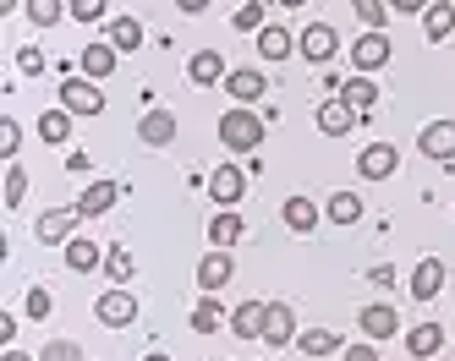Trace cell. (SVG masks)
Listing matches in <instances>:
<instances>
[{
  "mask_svg": "<svg viewBox=\"0 0 455 361\" xmlns=\"http://www.w3.org/2000/svg\"><path fill=\"white\" fill-rule=\"evenodd\" d=\"M340 361H379V350H373V345H351Z\"/></svg>",
  "mask_w": 455,
  "mask_h": 361,
  "instance_id": "43",
  "label": "cell"
},
{
  "mask_svg": "<svg viewBox=\"0 0 455 361\" xmlns=\"http://www.w3.org/2000/svg\"><path fill=\"white\" fill-rule=\"evenodd\" d=\"M351 12L368 22V33H379V27H384V17H389V6H384V0H351Z\"/></svg>",
  "mask_w": 455,
  "mask_h": 361,
  "instance_id": "34",
  "label": "cell"
},
{
  "mask_svg": "<svg viewBox=\"0 0 455 361\" xmlns=\"http://www.w3.org/2000/svg\"><path fill=\"white\" fill-rule=\"evenodd\" d=\"M77 219H83L77 208H50V214H39L34 236H39L44 247H55V241H72V224H77Z\"/></svg>",
  "mask_w": 455,
  "mask_h": 361,
  "instance_id": "4",
  "label": "cell"
},
{
  "mask_svg": "<svg viewBox=\"0 0 455 361\" xmlns=\"http://www.w3.org/2000/svg\"><path fill=\"white\" fill-rule=\"evenodd\" d=\"M291 334H297V312H291L285 302H269V323H264V340H269V345H291Z\"/></svg>",
  "mask_w": 455,
  "mask_h": 361,
  "instance_id": "16",
  "label": "cell"
},
{
  "mask_svg": "<svg viewBox=\"0 0 455 361\" xmlns=\"http://www.w3.org/2000/svg\"><path fill=\"white\" fill-rule=\"evenodd\" d=\"M17 148H22V131H17V121L6 115V121H0V153L17 159Z\"/></svg>",
  "mask_w": 455,
  "mask_h": 361,
  "instance_id": "37",
  "label": "cell"
},
{
  "mask_svg": "<svg viewBox=\"0 0 455 361\" xmlns=\"http://www.w3.org/2000/svg\"><path fill=\"white\" fill-rule=\"evenodd\" d=\"M422 153L428 159H455V121H428L422 126Z\"/></svg>",
  "mask_w": 455,
  "mask_h": 361,
  "instance_id": "9",
  "label": "cell"
},
{
  "mask_svg": "<svg viewBox=\"0 0 455 361\" xmlns=\"http://www.w3.org/2000/svg\"><path fill=\"white\" fill-rule=\"evenodd\" d=\"M116 197H121L116 181H88L83 197H77V214H83V219H100L105 208H116Z\"/></svg>",
  "mask_w": 455,
  "mask_h": 361,
  "instance_id": "6",
  "label": "cell"
},
{
  "mask_svg": "<svg viewBox=\"0 0 455 361\" xmlns=\"http://www.w3.org/2000/svg\"><path fill=\"white\" fill-rule=\"evenodd\" d=\"M209 241H214V247H236V241H242V214H236V208L214 214V219H209Z\"/></svg>",
  "mask_w": 455,
  "mask_h": 361,
  "instance_id": "24",
  "label": "cell"
},
{
  "mask_svg": "<svg viewBox=\"0 0 455 361\" xmlns=\"http://www.w3.org/2000/svg\"><path fill=\"white\" fill-rule=\"evenodd\" d=\"M220 143H225V148H236V153H252L258 143H264V121H258L252 110L220 115Z\"/></svg>",
  "mask_w": 455,
  "mask_h": 361,
  "instance_id": "1",
  "label": "cell"
},
{
  "mask_svg": "<svg viewBox=\"0 0 455 361\" xmlns=\"http://www.w3.org/2000/svg\"><path fill=\"white\" fill-rule=\"evenodd\" d=\"M100 263H105L100 241H83V236H72V241H67V269H77V274H93Z\"/></svg>",
  "mask_w": 455,
  "mask_h": 361,
  "instance_id": "18",
  "label": "cell"
},
{
  "mask_svg": "<svg viewBox=\"0 0 455 361\" xmlns=\"http://www.w3.org/2000/svg\"><path fill=\"white\" fill-rule=\"evenodd\" d=\"M225 93H231L236 105H258V98L269 93V82H264V72H231L225 77Z\"/></svg>",
  "mask_w": 455,
  "mask_h": 361,
  "instance_id": "13",
  "label": "cell"
},
{
  "mask_svg": "<svg viewBox=\"0 0 455 361\" xmlns=\"http://www.w3.org/2000/svg\"><path fill=\"white\" fill-rule=\"evenodd\" d=\"M187 77L204 82V88L220 82V77H225V55H220V50H198V55H192V66H187Z\"/></svg>",
  "mask_w": 455,
  "mask_h": 361,
  "instance_id": "20",
  "label": "cell"
},
{
  "mask_svg": "<svg viewBox=\"0 0 455 361\" xmlns=\"http://www.w3.org/2000/svg\"><path fill=\"white\" fill-rule=\"evenodd\" d=\"M143 361H171V356H159V350H154V356H143Z\"/></svg>",
  "mask_w": 455,
  "mask_h": 361,
  "instance_id": "47",
  "label": "cell"
},
{
  "mask_svg": "<svg viewBox=\"0 0 455 361\" xmlns=\"http://www.w3.org/2000/svg\"><path fill=\"white\" fill-rule=\"evenodd\" d=\"M39 137L44 143H67L72 137V110H44L39 115Z\"/></svg>",
  "mask_w": 455,
  "mask_h": 361,
  "instance_id": "27",
  "label": "cell"
},
{
  "mask_svg": "<svg viewBox=\"0 0 455 361\" xmlns=\"http://www.w3.org/2000/svg\"><path fill=\"white\" fill-rule=\"evenodd\" d=\"M105 274H110L116 285H126V279L138 274V269H132V252H126V247H110V252H105Z\"/></svg>",
  "mask_w": 455,
  "mask_h": 361,
  "instance_id": "33",
  "label": "cell"
},
{
  "mask_svg": "<svg viewBox=\"0 0 455 361\" xmlns=\"http://www.w3.org/2000/svg\"><path fill=\"white\" fill-rule=\"evenodd\" d=\"M439 290H444V263L439 257H422L417 274H411V295H417V302H434Z\"/></svg>",
  "mask_w": 455,
  "mask_h": 361,
  "instance_id": "10",
  "label": "cell"
},
{
  "mask_svg": "<svg viewBox=\"0 0 455 361\" xmlns=\"http://www.w3.org/2000/svg\"><path fill=\"white\" fill-rule=\"evenodd\" d=\"M209 192H214V203H225V208H231L236 197L247 192V176H242V170H231V164H225V170H214V176H209Z\"/></svg>",
  "mask_w": 455,
  "mask_h": 361,
  "instance_id": "17",
  "label": "cell"
},
{
  "mask_svg": "<svg viewBox=\"0 0 455 361\" xmlns=\"http://www.w3.org/2000/svg\"><path fill=\"white\" fill-rule=\"evenodd\" d=\"M340 98H346V105H351L356 115H368V110H373V98H379V88H373L368 77H351V82L340 88Z\"/></svg>",
  "mask_w": 455,
  "mask_h": 361,
  "instance_id": "26",
  "label": "cell"
},
{
  "mask_svg": "<svg viewBox=\"0 0 455 361\" xmlns=\"http://www.w3.org/2000/svg\"><path fill=\"white\" fill-rule=\"evenodd\" d=\"M22 192H28V176H22L17 164H12V170H6V203H12V208L22 203Z\"/></svg>",
  "mask_w": 455,
  "mask_h": 361,
  "instance_id": "41",
  "label": "cell"
},
{
  "mask_svg": "<svg viewBox=\"0 0 455 361\" xmlns=\"http://www.w3.org/2000/svg\"><path fill=\"white\" fill-rule=\"evenodd\" d=\"M335 44H340V39H335V27H330V22H313V27L302 33V55H307L313 66L330 60V55H335Z\"/></svg>",
  "mask_w": 455,
  "mask_h": 361,
  "instance_id": "11",
  "label": "cell"
},
{
  "mask_svg": "<svg viewBox=\"0 0 455 361\" xmlns=\"http://www.w3.org/2000/svg\"><path fill=\"white\" fill-rule=\"evenodd\" d=\"M55 312V295L50 290H28V318H50Z\"/></svg>",
  "mask_w": 455,
  "mask_h": 361,
  "instance_id": "40",
  "label": "cell"
},
{
  "mask_svg": "<svg viewBox=\"0 0 455 361\" xmlns=\"http://www.w3.org/2000/svg\"><path fill=\"white\" fill-rule=\"evenodd\" d=\"M12 6H17V0H0V12H12Z\"/></svg>",
  "mask_w": 455,
  "mask_h": 361,
  "instance_id": "49",
  "label": "cell"
},
{
  "mask_svg": "<svg viewBox=\"0 0 455 361\" xmlns=\"http://www.w3.org/2000/svg\"><path fill=\"white\" fill-rule=\"evenodd\" d=\"M275 6H302V0H275Z\"/></svg>",
  "mask_w": 455,
  "mask_h": 361,
  "instance_id": "48",
  "label": "cell"
},
{
  "mask_svg": "<svg viewBox=\"0 0 455 361\" xmlns=\"http://www.w3.org/2000/svg\"><path fill=\"white\" fill-rule=\"evenodd\" d=\"M297 350L302 356H330V350H340V334L335 328H307V334L297 340Z\"/></svg>",
  "mask_w": 455,
  "mask_h": 361,
  "instance_id": "29",
  "label": "cell"
},
{
  "mask_svg": "<svg viewBox=\"0 0 455 361\" xmlns=\"http://www.w3.org/2000/svg\"><path fill=\"white\" fill-rule=\"evenodd\" d=\"M395 12H428V0H389Z\"/></svg>",
  "mask_w": 455,
  "mask_h": 361,
  "instance_id": "44",
  "label": "cell"
},
{
  "mask_svg": "<svg viewBox=\"0 0 455 361\" xmlns=\"http://www.w3.org/2000/svg\"><path fill=\"white\" fill-rule=\"evenodd\" d=\"M422 33H428L434 44L455 33V6H450V0H439V6H428V12H422Z\"/></svg>",
  "mask_w": 455,
  "mask_h": 361,
  "instance_id": "22",
  "label": "cell"
},
{
  "mask_svg": "<svg viewBox=\"0 0 455 361\" xmlns=\"http://www.w3.org/2000/svg\"><path fill=\"white\" fill-rule=\"evenodd\" d=\"M242 33H258L264 27V0H247V6H236V17H231Z\"/></svg>",
  "mask_w": 455,
  "mask_h": 361,
  "instance_id": "35",
  "label": "cell"
},
{
  "mask_svg": "<svg viewBox=\"0 0 455 361\" xmlns=\"http://www.w3.org/2000/svg\"><path fill=\"white\" fill-rule=\"evenodd\" d=\"M220 323H225V307L214 302V290H209V295H204V302H198V307H192V328H198V334H214V328H220Z\"/></svg>",
  "mask_w": 455,
  "mask_h": 361,
  "instance_id": "30",
  "label": "cell"
},
{
  "mask_svg": "<svg viewBox=\"0 0 455 361\" xmlns=\"http://www.w3.org/2000/svg\"><path fill=\"white\" fill-rule=\"evenodd\" d=\"M60 110H72V115H105V93L93 88V77H67V82H60Z\"/></svg>",
  "mask_w": 455,
  "mask_h": 361,
  "instance_id": "2",
  "label": "cell"
},
{
  "mask_svg": "<svg viewBox=\"0 0 455 361\" xmlns=\"http://www.w3.org/2000/svg\"><path fill=\"white\" fill-rule=\"evenodd\" d=\"M231 274H236V263L225 257V247H214V252L198 263V285H204V290H220V285L231 279Z\"/></svg>",
  "mask_w": 455,
  "mask_h": 361,
  "instance_id": "15",
  "label": "cell"
},
{
  "mask_svg": "<svg viewBox=\"0 0 455 361\" xmlns=\"http://www.w3.org/2000/svg\"><path fill=\"white\" fill-rule=\"evenodd\" d=\"M39 361H83V350H77L72 340H55V345L39 350Z\"/></svg>",
  "mask_w": 455,
  "mask_h": 361,
  "instance_id": "38",
  "label": "cell"
},
{
  "mask_svg": "<svg viewBox=\"0 0 455 361\" xmlns=\"http://www.w3.org/2000/svg\"><path fill=\"white\" fill-rule=\"evenodd\" d=\"M176 6H181V12H204V6H209V0H176Z\"/></svg>",
  "mask_w": 455,
  "mask_h": 361,
  "instance_id": "45",
  "label": "cell"
},
{
  "mask_svg": "<svg viewBox=\"0 0 455 361\" xmlns=\"http://www.w3.org/2000/svg\"><path fill=\"white\" fill-rule=\"evenodd\" d=\"M28 17H34L39 27H50V22H60V0H28Z\"/></svg>",
  "mask_w": 455,
  "mask_h": 361,
  "instance_id": "36",
  "label": "cell"
},
{
  "mask_svg": "<svg viewBox=\"0 0 455 361\" xmlns=\"http://www.w3.org/2000/svg\"><path fill=\"white\" fill-rule=\"evenodd\" d=\"M83 72H88L93 82H105V77L116 72V44H88V50H83Z\"/></svg>",
  "mask_w": 455,
  "mask_h": 361,
  "instance_id": "23",
  "label": "cell"
},
{
  "mask_svg": "<svg viewBox=\"0 0 455 361\" xmlns=\"http://www.w3.org/2000/svg\"><path fill=\"white\" fill-rule=\"evenodd\" d=\"M351 60H356V72H379V66L389 60V39L384 33H363V39L351 44Z\"/></svg>",
  "mask_w": 455,
  "mask_h": 361,
  "instance_id": "8",
  "label": "cell"
},
{
  "mask_svg": "<svg viewBox=\"0 0 455 361\" xmlns=\"http://www.w3.org/2000/svg\"><path fill=\"white\" fill-rule=\"evenodd\" d=\"M105 6H110V0H72V17H77V22H100Z\"/></svg>",
  "mask_w": 455,
  "mask_h": 361,
  "instance_id": "39",
  "label": "cell"
},
{
  "mask_svg": "<svg viewBox=\"0 0 455 361\" xmlns=\"http://www.w3.org/2000/svg\"><path fill=\"white\" fill-rule=\"evenodd\" d=\"M356 318H363V334H368V340H389V334H395V328H401L395 307H384V302L363 307V312H356Z\"/></svg>",
  "mask_w": 455,
  "mask_h": 361,
  "instance_id": "12",
  "label": "cell"
},
{
  "mask_svg": "<svg viewBox=\"0 0 455 361\" xmlns=\"http://www.w3.org/2000/svg\"><path fill=\"white\" fill-rule=\"evenodd\" d=\"M318 126L330 131V137H340V131L356 126V110L346 105V98H330V105H318Z\"/></svg>",
  "mask_w": 455,
  "mask_h": 361,
  "instance_id": "19",
  "label": "cell"
},
{
  "mask_svg": "<svg viewBox=\"0 0 455 361\" xmlns=\"http://www.w3.org/2000/svg\"><path fill=\"white\" fill-rule=\"evenodd\" d=\"M17 72H28V77L44 72V55H39V50H22V55H17Z\"/></svg>",
  "mask_w": 455,
  "mask_h": 361,
  "instance_id": "42",
  "label": "cell"
},
{
  "mask_svg": "<svg viewBox=\"0 0 455 361\" xmlns=\"http://www.w3.org/2000/svg\"><path fill=\"white\" fill-rule=\"evenodd\" d=\"M6 361H34V356H22V350H12V356H6Z\"/></svg>",
  "mask_w": 455,
  "mask_h": 361,
  "instance_id": "46",
  "label": "cell"
},
{
  "mask_svg": "<svg viewBox=\"0 0 455 361\" xmlns=\"http://www.w3.org/2000/svg\"><path fill=\"white\" fill-rule=\"evenodd\" d=\"M280 219L297 230V236H307V230L318 224V203H307V197H285V208H280Z\"/></svg>",
  "mask_w": 455,
  "mask_h": 361,
  "instance_id": "21",
  "label": "cell"
},
{
  "mask_svg": "<svg viewBox=\"0 0 455 361\" xmlns=\"http://www.w3.org/2000/svg\"><path fill=\"white\" fill-rule=\"evenodd\" d=\"M258 55H264V60H285L291 55V33L285 27H258Z\"/></svg>",
  "mask_w": 455,
  "mask_h": 361,
  "instance_id": "28",
  "label": "cell"
},
{
  "mask_svg": "<svg viewBox=\"0 0 455 361\" xmlns=\"http://www.w3.org/2000/svg\"><path fill=\"white\" fill-rule=\"evenodd\" d=\"M264 323H269V302H242L231 312V334L236 340H264Z\"/></svg>",
  "mask_w": 455,
  "mask_h": 361,
  "instance_id": "5",
  "label": "cell"
},
{
  "mask_svg": "<svg viewBox=\"0 0 455 361\" xmlns=\"http://www.w3.org/2000/svg\"><path fill=\"white\" fill-rule=\"evenodd\" d=\"M100 323H110V328H126L138 318V295H126V290H110V295H100Z\"/></svg>",
  "mask_w": 455,
  "mask_h": 361,
  "instance_id": "7",
  "label": "cell"
},
{
  "mask_svg": "<svg viewBox=\"0 0 455 361\" xmlns=\"http://www.w3.org/2000/svg\"><path fill=\"white\" fill-rule=\"evenodd\" d=\"M330 219L335 224H356V219H363V197H356V192H335L330 197Z\"/></svg>",
  "mask_w": 455,
  "mask_h": 361,
  "instance_id": "31",
  "label": "cell"
},
{
  "mask_svg": "<svg viewBox=\"0 0 455 361\" xmlns=\"http://www.w3.org/2000/svg\"><path fill=\"white\" fill-rule=\"evenodd\" d=\"M138 137H143L148 148H165V143L176 137V115H171V110H148L143 126H138Z\"/></svg>",
  "mask_w": 455,
  "mask_h": 361,
  "instance_id": "14",
  "label": "cell"
},
{
  "mask_svg": "<svg viewBox=\"0 0 455 361\" xmlns=\"http://www.w3.org/2000/svg\"><path fill=\"white\" fill-rule=\"evenodd\" d=\"M110 44H116V50H138V44H143V22H138V17H121V22L110 27Z\"/></svg>",
  "mask_w": 455,
  "mask_h": 361,
  "instance_id": "32",
  "label": "cell"
},
{
  "mask_svg": "<svg viewBox=\"0 0 455 361\" xmlns=\"http://www.w3.org/2000/svg\"><path fill=\"white\" fill-rule=\"evenodd\" d=\"M439 345H444V328H439V323H417L411 334H406V350H411V356H434Z\"/></svg>",
  "mask_w": 455,
  "mask_h": 361,
  "instance_id": "25",
  "label": "cell"
},
{
  "mask_svg": "<svg viewBox=\"0 0 455 361\" xmlns=\"http://www.w3.org/2000/svg\"><path fill=\"white\" fill-rule=\"evenodd\" d=\"M395 164H401L395 148L373 143V148H363V159H356V176H363V181H384V176H395Z\"/></svg>",
  "mask_w": 455,
  "mask_h": 361,
  "instance_id": "3",
  "label": "cell"
}]
</instances>
